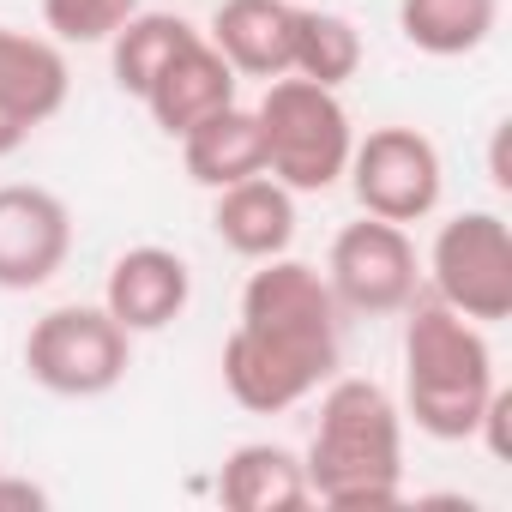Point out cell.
Here are the masks:
<instances>
[{"label": "cell", "mask_w": 512, "mask_h": 512, "mask_svg": "<svg viewBox=\"0 0 512 512\" xmlns=\"http://www.w3.org/2000/svg\"><path fill=\"white\" fill-rule=\"evenodd\" d=\"M338 302L326 272L290 260H260L241 290V320L223 338V386L241 410L278 416L320 392L338 368Z\"/></svg>", "instance_id": "6da1fadb"}, {"label": "cell", "mask_w": 512, "mask_h": 512, "mask_svg": "<svg viewBox=\"0 0 512 512\" xmlns=\"http://www.w3.org/2000/svg\"><path fill=\"white\" fill-rule=\"evenodd\" d=\"M308 488L338 512H374L404 500V410L380 380H332L320 428L308 440Z\"/></svg>", "instance_id": "7a4b0ae2"}, {"label": "cell", "mask_w": 512, "mask_h": 512, "mask_svg": "<svg viewBox=\"0 0 512 512\" xmlns=\"http://www.w3.org/2000/svg\"><path fill=\"white\" fill-rule=\"evenodd\" d=\"M404 314V416L434 440H470L500 392L482 326L422 290Z\"/></svg>", "instance_id": "3957f363"}, {"label": "cell", "mask_w": 512, "mask_h": 512, "mask_svg": "<svg viewBox=\"0 0 512 512\" xmlns=\"http://www.w3.org/2000/svg\"><path fill=\"white\" fill-rule=\"evenodd\" d=\"M253 115H260V139H266V175L284 181L290 193H326L350 169L356 127L338 91L284 73L266 85Z\"/></svg>", "instance_id": "277c9868"}, {"label": "cell", "mask_w": 512, "mask_h": 512, "mask_svg": "<svg viewBox=\"0 0 512 512\" xmlns=\"http://www.w3.org/2000/svg\"><path fill=\"white\" fill-rule=\"evenodd\" d=\"M428 284L476 326L512 320V229L500 211H458L428 247Z\"/></svg>", "instance_id": "5b68a950"}, {"label": "cell", "mask_w": 512, "mask_h": 512, "mask_svg": "<svg viewBox=\"0 0 512 512\" xmlns=\"http://www.w3.org/2000/svg\"><path fill=\"white\" fill-rule=\"evenodd\" d=\"M127 344L109 308H49L25 338V374L55 398H103L127 380Z\"/></svg>", "instance_id": "8992f818"}, {"label": "cell", "mask_w": 512, "mask_h": 512, "mask_svg": "<svg viewBox=\"0 0 512 512\" xmlns=\"http://www.w3.org/2000/svg\"><path fill=\"white\" fill-rule=\"evenodd\" d=\"M326 284H332L338 314H368V320L404 314L422 290L416 241L404 235V223L362 211V223H344L326 253Z\"/></svg>", "instance_id": "52a82bcc"}, {"label": "cell", "mask_w": 512, "mask_h": 512, "mask_svg": "<svg viewBox=\"0 0 512 512\" xmlns=\"http://www.w3.org/2000/svg\"><path fill=\"white\" fill-rule=\"evenodd\" d=\"M344 175L356 187V205L368 217H386V223H422L446 187L440 151L416 127H374L368 139H356Z\"/></svg>", "instance_id": "ba28073f"}, {"label": "cell", "mask_w": 512, "mask_h": 512, "mask_svg": "<svg viewBox=\"0 0 512 512\" xmlns=\"http://www.w3.org/2000/svg\"><path fill=\"white\" fill-rule=\"evenodd\" d=\"M73 253V211L49 187H0V290H43Z\"/></svg>", "instance_id": "9c48e42d"}, {"label": "cell", "mask_w": 512, "mask_h": 512, "mask_svg": "<svg viewBox=\"0 0 512 512\" xmlns=\"http://www.w3.org/2000/svg\"><path fill=\"white\" fill-rule=\"evenodd\" d=\"M187 296H193L187 260H181L175 247H157V241L127 247L121 260L109 266V284H103V308L115 314V326H121L127 338L175 326L181 308H187Z\"/></svg>", "instance_id": "30bf717a"}, {"label": "cell", "mask_w": 512, "mask_h": 512, "mask_svg": "<svg viewBox=\"0 0 512 512\" xmlns=\"http://www.w3.org/2000/svg\"><path fill=\"white\" fill-rule=\"evenodd\" d=\"M67 91H73V73L61 43L0 25V115H13L25 133H37L67 109Z\"/></svg>", "instance_id": "8fae6325"}, {"label": "cell", "mask_w": 512, "mask_h": 512, "mask_svg": "<svg viewBox=\"0 0 512 512\" xmlns=\"http://www.w3.org/2000/svg\"><path fill=\"white\" fill-rule=\"evenodd\" d=\"M211 229L241 260H278L296 241V193L272 175H247L235 187H217Z\"/></svg>", "instance_id": "7c38bea8"}, {"label": "cell", "mask_w": 512, "mask_h": 512, "mask_svg": "<svg viewBox=\"0 0 512 512\" xmlns=\"http://www.w3.org/2000/svg\"><path fill=\"white\" fill-rule=\"evenodd\" d=\"M139 103L151 109V121H157L169 139H181L187 127H199L205 115H217V109L235 103V67L211 49V37H193V43L151 79V91H145Z\"/></svg>", "instance_id": "4fadbf2b"}, {"label": "cell", "mask_w": 512, "mask_h": 512, "mask_svg": "<svg viewBox=\"0 0 512 512\" xmlns=\"http://www.w3.org/2000/svg\"><path fill=\"white\" fill-rule=\"evenodd\" d=\"M290 19L296 0H223L211 19V49L235 67V79H284L290 73Z\"/></svg>", "instance_id": "5bb4252c"}, {"label": "cell", "mask_w": 512, "mask_h": 512, "mask_svg": "<svg viewBox=\"0 0 512 512\" xmlns=\"http://www.w3.org/2000/svg\"><path fill=\"white\" fill-rule=\"evenodd\" d=\"M217 500L229 512H302L314 500L308 470L290 446L278 440H247L223 458L217 470Z\"/></svg>", "instance_id": "9a60e30c"}, {"label": "cell", "mask_w": 512, "mask_h": 512, "mask_svg": "<svg viewBox=\"0 0 512 512\" xmlns=\"http://www.w3.org/2000/svg\"><path fill=\"white\" fill-rule=\"evenodd\" d=\"M181 163L199 187H235L247 175H266V139H260V115L229 103L217 115H205L199 127L181 133Z\"/></svg>", "instance_id": "2e32d148"}, {"label": "cell", "mask_w": 512, "mask_h": 512, "mask_svg": "<svg viewBox=\"0 0 512 512\" xmlns=\"http://www.w3.org/2000/svg\"><path fill=\"white\" fill-rule=\"evenodd\" d=\"M500 25V0H398V31L434 61L476 55Z\"/></svg>", "instance_id": "e0dca14e"}, {"label": "cell", "mask_w": 512, "mask_h": 512, "mask_svg": "<svg viewBox=\"0 0 512 512\" xmlns=\"http://www.w3.org/2000/svg\"><path fill=\"white\" fill-rule=\"evenodd\" d=\"M290 73L314 79L326 91L350 85L362 73V31L344 13H326L314 0H296V19H290Z\"/></svg>", "instance_id": "ac0fdd59"}, {"label": "cell", "mask_w": 512, "mask_h": 512, "mask_svg": "<svg viewBox=\"0 0 512 512\" xmlns=\"http://www.w3.org/2000/svg\"><path fill=\"white\" fill-rule=\"evenodd\" d=\"M199 31L187 25V19H175V13H133L115 37H109V67H115V85L127 91V97H145L151 91V79L193 43Z\"/></svg>", "instance_id": "d6986e66"}, {"label": "cell", "mask_w": 512, "mask_h": 512, "mask_svg": "<svg viewBox=\"0 0 512 512\" xmlns=\"http://www.w3.org/2000/svg\"><path fill=\"white\" fill-rule=\"evenodd\" d=\"M133 13L139 0H43V25L61 43H109Z\"/></svg>", "instance_id": "ffe728a7"}, {"label": "cell", "mask_w": 512, "mask_h": 512, "mask_svg": "<svg viewBox=\"0 0 512 512\" xmlns=\"http://www.w3.org/2000/svg\"><path fill=\"white\" fill-rule=\"evenodd\" d=\"M0 506H49V494L37 482H7L0 476Z\"/></svg>", "instance_id": "44dd1931"}, {"label": "cell", "mask_w": 512, "mask_h": 512, "mask_svg": "<svg viewBox=\"0 0 512 512\" xmlns=\"http://www.w3.org/2000/svg\"><path fill=\"white\" fill-rule=\"evenodd\" d=\"M25 139H31V133H25V127H19L13 115H0V157H13V151H19Z\"/></svg>", "instance_id": "7402d4cb"}]
</instances>
